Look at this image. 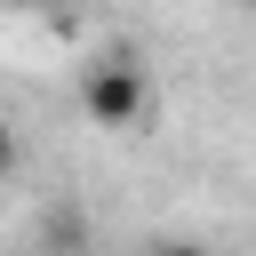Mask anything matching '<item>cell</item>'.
Masks as SVG:
<instances>
[{
  "label": "cell",
  "instance_id": "6da1fadb",
  "mask_svg": "<svg viewBox=\"0 0 256 256\" xmlns=\"http://www.w3.org/2000/svg\"><path fill=\"white\" fill-rule=\"evenodd\" d=\"M80 112H88L96 128H136V120L152 112V80H144V64H128V56L88 64V80H80Z\"/></svg>",
  "mask_w": 256,
  "mask_h": 256
},
{
  "label": "cell",
  "instance_id": "3957f363",
  "mask_svg": "<svg viewBox=\"0 0 256 256\" xmlns=\"http://www.w3.org/2000/svg\"><path fill=\"white\" fill-rule=\"evenodd\" d=\"M152 256H208V248H152Z\"/></svg>",
  "mask_w": 256,
  "mask_h": 256
},
{
  "label": "cell",
  "instance_id": "7a4b0ae2",
  "mask_svg": "<svg viewBox=\"0 0 256 256\" xmlns=\"http://www.w3.org/2000/svg\"><path fill=\"white\" fill-rule=\"evenodd\" d=\"M0 176H16V128H8V112H0Z\"/></svg>",
  "mask_w": 256,
  "mask_h": 256
}]
</instances>
